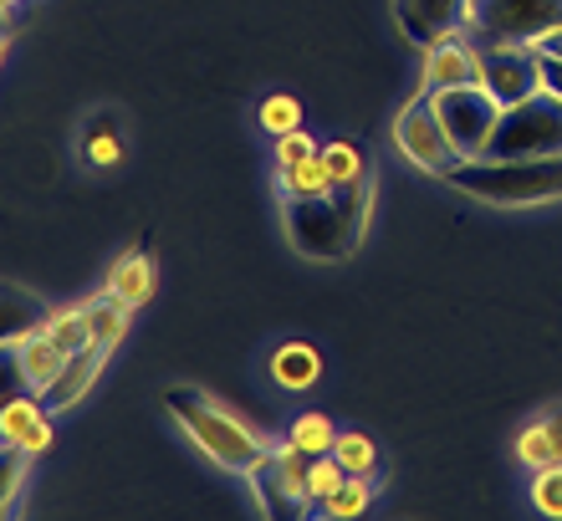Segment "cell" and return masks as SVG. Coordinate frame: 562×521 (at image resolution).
<instances>
[{
  "mask_svg": "<svg viewBox=\"0 0 562 521\" xmlns=\"http://www.w3.org/2000/svg\"><path fill=\"white\" fill-rule=\"evenodd\" d=\"M537 67H542V92L562 98V57H537Z\"/></svg>",
  "mask_w": 562,
  "mask_h": 521,
  "instance_id": "d6a6232c",
  "label": "cell"
},
{
  "mask_svg": "<svg viewBox=\"0 0 562 521\" xmlns=\"http://www.w3.org/2000/svg\"><path fill=\"white\" fill-rule=\"evenodd\" d=\"M42 322H46L42 297H31L26 286H15V282H0V348L36 332Z\"/></svg>",
  "mask_w": 562,
  "mask_h": 521,
  "instance_id": "e0dca14e",
  "label": "cell"
},
{
  "mask_svg": "<svg viewBox=\"0 0 562 521\" xmlns=\"http://www.w3.org/2000/svg\"><path fill=\"white\" fill-rule=\"evenodd\" d=\"M286 440L292 445H302L307 455H333V440H338V424L327 415H317V409H307V415L292 419V430H286Z\"/></svg>",
  "mask_w": 562,
  "mask_h": 521,
  "instance_id": "d4e9b609",
  "label": "cell"
},
{
  "mask_svg": "<svg viewBox=\"0 0 562 521\" xmlns=\"http://www.w3.org/2000/svg\"><path fill=\"white\" fill-rule=\"evenodd\" d=\"M42 332L52 338V343L61 348V353H82V348H92V332H88V313L82 307H46V322Z\"/></svg>",
  "mask_w": 562,
  "mask_h": 521,
  "instance_id": "603a6c76",
  "label": "cell"
},
{
  "mask_svg": "<svg viewBox=\"0 0 562 521\" xmlns=\"http://www.w3.org/2000/svg\"><path fill=\"white\" fill-rule=\"evenodd\" d=\"M52 404L42 399V394H15V399L0 404V445H15L26 450L31 461L36 455H46L52 450V440H57V424H52Z\"/></svg>",
  "mask_w": 562,
  "mask_h": 521,
  "instance_id": "30bf717a",
  "label": "cell"
},
{
  "mask_svg": "<svg viewBox=\"0 0 562 521\" xmlns=\"http://www.w3.org/2000/svg\"><path fill=\"white\" fill-rule=\"evenodd\" d=\"M277 184H281V200H323V194L338 190L333 174H327V165H323V154H312L302 165L277 169Z\"/></svg>",
  "mask_w": 562,
  "mask_h": 521,
  "instance_id": "ffe728a7",
  "label": "cell"
},
{
  "mask_svg": "<svg viewBox=\"0 0 562 521\" xmlns=\"http://www.w3.org/2000/svg\"><path fill=\"white\" fill-rule=\"evenodd\" d=\"M532 52H537V57H562V21L552 31H542V36H537Z\"/></svg>",
  "mask_w": 562,
  "mask_h": 521,
  "instance_id": "836d02e7",
  "label": "cell"
},
{
  "mask_svg": "<svg viewBox=\"0 0 562 521\" xmlns=\"http://www.w3.org/2000/svg\"><path fill=\"white\" fill-rule=\"evenodd\" d=\"M15 353V369H21V378H26L31 394H46V388L61 378V369H67V358L72 353H61L52 338H46L42 328L26 332V338H15V343H5Z\"/></svg>",
  "mask_w": 562,
  "mask_h": 521,
  "instance_id": "9a60e30c",
  "label": "cell"
},
{
  "mask_svg": "<svg viewBox=\"0 0 562 521\" xmlns=\"http://www.w3.org/2000/svg\"><path fill=\"white\" fill-rule=\"evenodd\" d=\"M435 107H440V123H445V134H450L460 159H481V154L491 149V134H496V123H502V103H496L481 82L435 92Z\"/></svg>",
  "mask_w": 562,
  "mask_h": 521,
  "instance_id": "ba28073f",
  "label": "cell"
},
{
  "mask_svg": "<svg viewBox=\"0 0 562 521\" xmlns=\"http://www.w3.org/2000/svg\"><path fill=\"white\" fill-rule=\"evenodd\" d=\"M312 154H323V144L312 134H281V138H271V159H277V169H286V165H302V159H312Z\"/></svg>",
  "mask_w": 562,
  "mask_h": 521,
  "instance_id": "4dcf8cb0",
  "label": "cell"
},
{
  "mask_svg": "<svg viewBox=\"0 0 562 521\" xmlns=\"http://www.w3.org/2000/svg\"><path fill=\"white\" fill-rule=\"evenodd\" d=\"M307 471H312V455L292 440H281V445L267 450V461L256 465L246 486L256 491L261 511L267 517H307Z\"/></svg>",
  "mask_w": 562,
  "mask_h": 521,
  "instance_id": "8992f818",
  "label": "cell"
},
{
  "mask_svg": "<svg viewBox=\"0 0 562 521\" xmlns=\"http://www.w3.org/2000/svg\"><path fill=\"white\" fill-rule=\"evenodd\" d=\"M517 461L527 471H542V465H558L562 461V404H548V409H537L527 424L517 430Z\"/></svg>",
  "mask_w": 562,
  "mask_h": 521,
  "instance_id": "2e32d148",
  "label": "cell"
},
{
  "mask_svg": "<svg viewBox=\"0 0 562 521\" xmlns=\"http://www.w3.org/2000/svg\"><path fill=\"white\" fill-rule=\"evenodd\" d=\"M108 358H113V348H82V353H72L67 358V369H61V378L52 388H46L42 399L52 404V415H67V409H77V404L92 394V384L103 378V369H108Z\"/></svg>",
  "mask_w": 562,
  "mask_h": 521,
  "instance_id": "4fadbf2b",
  "label": "cell"
},
{
  "mask_svg": "<svg viewBox=\"0 0 562 521\" xmlns=\"http://www.w3.org/2000/svg\"><path fill=\"white\" fill-rule=\"evenodd\" d=\"M26 465H31L26 450L0 445V517H11V507L21 501V486H26Z\"/></svg>",
  "mask_w": 562,
  "mask_h": 521,
  "instance_id": "83f0119b",
  "label": "cell"
},
{
  "mask_svg": "<svg viewBox=\"0 0 562 521\" xmlns=\"http://www.w3.org/2000/svg\"><path fill=\"white\" fill-rule=\"evenodd\" d=\"M15 394H26V378H21V369H15L11 348H0V404L15 399Z\"/></svg>",
  "mask_w": 562,
  "mask_h": 521,
  "instance_id": "1f68e13d",
  "label": "cell"
},
{
  "mask_svg": "<svg viewBox=\"0 0 562 521\" xmlns=\"http://www.w3.org/2000/svg\"><path fill=\"white\" fill-rule=\"evenodd\" d=\"M373 507V476H348L338 486V496L333 501H323V517H333V521H348V517H363V511Z\"/></svg>",
  "mask_w": 562,
  "mask_h": 521,
  "instance_id": "484cf974",
  "label": "cell"
},
{
  "mask_svg": "<svg viewBox=\"0 0 562 521\" xmlns=\"http://www.w3.org/2000/svg\"><path fill=\"white\" fill-rule=\"evenodd\" d=\"M271 378H277L281 388L302 394V388H312L323 378V353L312 343H281L277 353H271Z\"/></svg>",
  "mask_w": 562,
  "mask_h": 521,
  "instance_id": "d6986e66",
  "label": "cell"
},
{
  "mask_svg": "<svg viewBox=\"0 0 562 521\" xmlns=\"http://www.w3.org/2000/svg\"><path fill=\"white\" fill-rule=\"evenodd\" d=\"M103 292H113L119 302H128V307H148L154 302V292H159V261H154V251L148 246H134V251H123L119 261H113V271H108V286Z\"/></svg>",
  "mask_w": 562,
  "mask_h": 521,
  "instance_id": "5bb4252c",
  "label": "cell"
},
{
  "mask_svg": "<svg viewBox=\"0 0 562 521\" xmlns=\"http://www.w3.org/2000/svg\"><path fill=\"white\" fill-rule=\"evenodd\" d=\"M5 52H11V36H5V31H0V61H5Z\"/></svg>",
  "mask_w": 562,
  "mask_h": 521,
  "instance_id": "e575fe53",
  "label": "cell"
},
{
  "mask_svg": "<svg viewBox=\"0 0 562 521\" xmlns=\"http://www.w3.org/2000/svg\"><path fill=\"white\" fill-rule=\"evenodd\" d=\"M323 165H327V174H333L338 190H363V184H369V154L358 149L353 138L323 144Z\"/></svg>",
  "mask_w": 562,
  "mask_h": 521,
  "instance_id": "44dd1931",
  "label": "cell"
},
{
  "mask_svg": "<svg viewBox=\"0 0 562 521\" xmlns=\"http://www.w3.org/2000/svg\"><path fill=\"white\" fill-rule=\"evenodd\" d=\"M562 21V0H471L460 15V36L475 52L496 46H532L542 31Z\"/></svg>",
  "mask_w": 562,
  "mask_h": 521,
  "instance_id": "277c9868",
  "label": "cell"
},
{
  "mask_svg": "<svg viewBox=\"0 0 562 521\" xmlns=\"http://www.w3.org/2000/svg\"><path fill=\"white\" fill-rule=\"evenodd\" d=\"M491 159H558L562 154V98L537 92L527 103L502 107L491 134Z\"/></svg>",
  "mask_w": 562,
  "mask_h": 521,
  "instance_id": "5b68a950",
  "label": "cell"
},
{
  "mask_svg": "<svg viewBox=\"0 0 562 521\" xmlns=\"http://www.w3.org/2000/svg\"><path fill=\"white\" fill-rule=\"evenodd\" d=\"M164 409L175 415L179 430L190 434V445L200 450L210 465L231 471V476L246 480L256 465L267 461V450H271L267 434H256L246 419H236L231 409H221L205 388H184V384L169 388V394H164Z\"/></svg>",
  "mask_w": 562,
  "mask_h": 521,
  "instance_id": "6da1fadb",
  "label": "cell"
},
{
  "mask_svg": "<svg viewBox=\"0 0 562 521\" xmlns=\"http://www.w3.org/2000/svg\"><path fill=\"white\" fill-rule=\"evenodd\" d=\"M445 184L460 194H471L481 205H552L562 200V154L558 159H456L445 169Z\"/></svg>",
  "mask_w": 562,
  "mask_h": 521,
  "instance_id": "3957f363",
  "label": "cell"
},
{
  "mask_svg": "<svg viewBox=\"0 0 562 521\" xmlns=\"http://www.w3.org/2000/svg\"><path fill=\"white\" fill-rule=\"evenodd\" d=\"M394 144H400V154L419 174H435V179H445V169L460 159L450 134H445V123H440V107H435V98H425V92H415V98L400 107Z\"/></svg>",
  "mask_w": 562,
  "mask_h": 521,
  "instance_id": "52a82bcc",
  "label": "cell"
},
{
  "mask_svg": "<svg viewBox=\"0 0 562 521\" xmlns=\"http://www.w3.org/2000/svg\"><path fill=\"white\" fill-rule=\"evenodd\" d=\"M5 11H15V0H0V15H5Z\"/></svg>",
  "mask_w": 562,
  "mask_h": 521,
  "instance_id": "d590c367",
  "label": "cell"
},
{
  "mask_svg": "<svg viewBox=\"0 0 562 521\" xmlns=\"http://www.w3.org/2000/svg\"><path fill=\"white\" fill-rule=\"evenodd\" d=\"M369 190H333L323 200H281V230L292 240L296 256L307 261H348L363 240V225H369Z\"/></svg>",
  "mask_w": 562,
  "mask_h": 521,
  "instance_id": "7a4b0ae2",
  "label": "cell"
},
{
  "mask_svg": "<svg viewBox=\"0 0 562 521\" xmlns=\"http://www.w3.org/2000/svg\"><path fill=\"white\" fill-rule=\"evenodd\" d=\"M82 159L92 169H119L123 165V134H119V118L113 113H98L82 134Z\"/></svg>",
  "mask_w": 562,
  "mask_h": 521,
  "instance_id": "7402d4cb",
  "label": "cell"
},
{
  "mask_svg": "<svg viewBox=\"0 0 562 521\" xmlns=\"http://www.w3.org/2000/svg\"><path fill=\"white\" fill-rule=\"evenodd\" d=\"M333 461H338L348 476H373V471H379V445L358 430H338V440H333Z\"/></svg>",
  "mask_w": 562,
  "mask_h": 521,
  "instance_id": "cb8c5ba5",
  "label": "cell"
},
{
  "mask_svg": "<svg viewBox=\"0 0 562 521\" xmlns=\"http://www.w3.org/2000/svg\"><path fill=\"white\" fill-rule=\"evenodd\" d=\"M527 496H532V511H537V517L562 521V461L532 471V491H527Z\"/></svg>",
  "mask_w": 562,
  "mask_h": 521,
  "instance_id": "f1b7e54d",
  "label": "cell"
},
{
  "mask_svg": "<svg viewBox=\"0 0 562 521\" xmlns=\"http://www.w3.org/2000/svg\"><path fill=\"white\" fill-rule=\"evenodd\" d=\"M471 82H481V52L460 31L425 46V72H419V92L425 98L450 92V88H471Z\"/></svg>",
  "mask_w": 562,
  "mask_h": 521,
  "instance_id": "8fae6325",
  "label": "cell"
},
{
  "mask_svg": "<svg viewBox=\"0 0 562 521\" xmlns=\"http://www.w3.org/2000/svg\"><path fill=\"white\" fill-rule=\"evenodd\" d=\"M481 88H486L502 107L537 98V92H542L537 52L532 46H496V52H481Z\"/></svg>",
  "mask_w": 562,
  "mask_h": 521,
  "instance_id": "9c48e42d",
  "label": "cell"
},
{
  "mask_svg": "<svg viewBox=\"0 0 562 521\" xmlns=\"http://www.w3.org/2000/svg\"><path fill=\"white\" fill-rule=\"evenodd\" d=\"M256 123H261V134H271V138L296 134V128H302V103H296L292 92H271L267 103L256 107Z\"/></svg>",
  "mask_w": 562,
  "mask_h": 521,
  "instance_id": "4316f807",
  "label": "cell"
},
{
  "mask_svg": "<svg viewBox=\"0 0 562 521\" xmlns=\"http://www.w3.org/2000/svg\"><path fill=\"white\" fill-rule=\"evenodd\" d=\"M471 0H394V21L415 46H429L460 31V15H465Z\"/></svg>",
  "mask_w": 562,
  "mask_h": 521,
  "instance_id": "7c38bea8",
  "label": "cell"
},
{
  "mask_svg": "<svg viewBox=\"0 0 562 521\" xmlns=\"http://www.w3.org/2000/svg\"><path fill=\"white\" fill-rule=\"evenodd\" d=\"M82 313H88V332L98 348H119L128 338V328H134V307L119 302L113 292H98L92 302H82Z\"/></svg>",
  "mask_w": 562,
  "mask_h": 521,
  "instance_id": "ac0fdd59",
  "label": "cell"
},
{
  "mask_svg": "<svg viewBox=\"0 0 562 521\" xmlns=\"http://www.w3.org/2000/svg\"><path fill=\"white\" fill-rule=\"evenodd\" d=\"M342 480H348V471H342L333 455H312V471H307V507H323V501H333Z\"/></svg>",
  "mask_w": 562,
  "mask_h": 521,
  "instance_id": "f546056e",
  "label": "cell"
}]
</instances>
